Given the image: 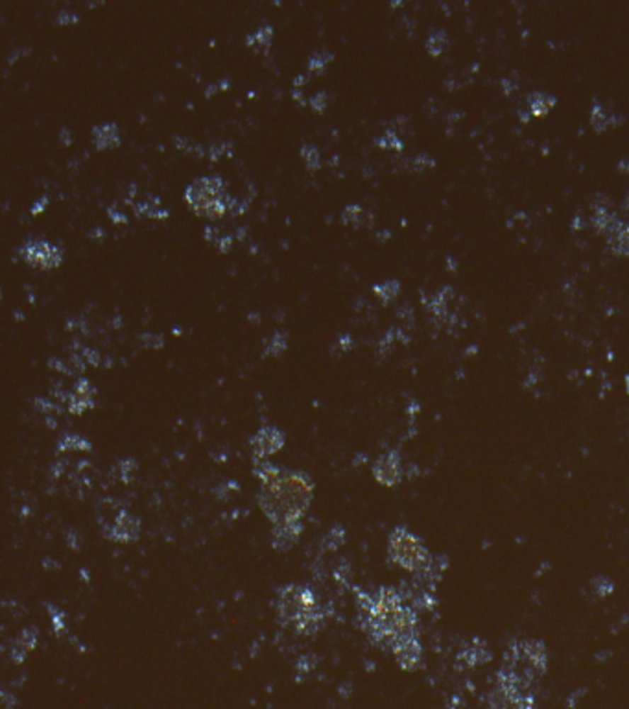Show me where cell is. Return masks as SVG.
I'll list each match as a JSON object with an SVG mask.
<instances>
[{
    "mask_svg": "<svg viewBox=\"0 0 629 709\" xmlns=\"http://www.w3.org/2000/svg\"><path fill=\"white\" fill-rule=\"evenodd\" d=\"M594 586H596V589H600V597H604V595H609L613 589H615V584L611 582L609 579H606V576H598V579H594Z\"/></svg>",
    "mask_w": 629,
    "mask_h": 709,
    "instance_id": "obj_28",
    "label": "cell"
},
{
    "mask_svg": "<svg viewBox=\"0 0 629 709\" xmlns=\"http://www.w3.org/2000/svg\"><path fill=\"white\" fill-rule=\"evenodd\" d=\"M216 244H218V247L222 252H227L229 246H231V237H220L218 240H216Z\"/></svg>",
    "mask_w": 629,
    "mask_h": 709,
    "instance_id": "obj_32",
    "label": "cell"
},
{
    "mask_svg": "<svg viewBox=\"0 0 629 709\" xmlns=\"http://www.w3.org/2000/svg\"><path fill=\"white\" fill-rule=\"evenodd\" d=\"M118 128L115 122H106L93 128V143L96 148H113L118 145Z\"/></svg>",
    "mask_w": 629,
    "mask_h": 709,
    "instance_id": "obj_14",
    "label": "cell"
},
{
    "mask_svg": "<svg viewBox=\"0 0 629 709\" xmlns=\"http://www.w3.org/2000/svg\"><path fill=\"white\" fill-rule=\"evenodd\" d=\"M362 216L368 215H366L364 211H362V207L358 206H347L344 211H341V220H344V224L358 225L360 222H362Z\"/></svg>",
    "mask_w": 629,
    "mask_h": 709,
    "instance_id": "obj_21",
    "label": "cell"
},
{
    "mask_svg": "<svg viewBox=\"0 0 629 709\" xmlns=\"http://www.w3.org/2000/svg\"><path fill=\"white\" fill-rule=\"evenodd\" d=\"M276 611L280 625L299 635H316L325 623L316 593L301 584H286L277 591Z\"/></svg>",
    "mask_w": 629,
    "mask_h": 709,
    "instance_id": "obj_3",
    "label": "cell"
},
{
    "mask_svg": "<svg viewBox=\"0 0 629 709\" xmlns=\"http://www.w3.org/2000/svg\"><path fill=\"white\" fill-rule=\"evenodd\" d=\"M373 290L378 294V298L384 299V301H390V299L397 294L399 283H397V281H386L382 285H375Z\"/></svg>",
    "mask_w": 629,
    "mask_h": 709,
    "instance_id": "obj_24",
    "label": "cell"
},
{
    "mask_svg": "<svg viewBox=\"0 0 629 709\" xmlns=\"http://www.w3.org/2000/svg\"><path fill=\"white\" fill-rule=\"evenodd\" d=\"M285 347H286V335L285 333L277 331L276 335L268 340V344H266V353L271 354V357H277V354H280L285 351Z\"/></svg>",
    "mask_w": 629,
    "mask_h": 709,
    "instance_id": "obj_20",
    "label": "cell"
},
{
    "mask_svg": "<svg viewBox=\"0 0 629 709\" xmlns=\"http://www.w3.org/2000/svg\"><path fill=\"white\" fill-rule=\"evenodd\" d=\"M225 182L220 176H201L191 183L185 191V200L192 206H203L207 201L225 196Z\"/></svg>",
    "mask_w": 629,
    "mask_h": 709,
    "instance_id": "obj_5",
    "label": "cell"
},
{
    "mask_svg": "<svg viewBox=\"0 0 629 709\" xmlns=\"http://www.w3.org/2000/svg\"><path fill=\"white\" fill-rule=\"evenodd\" d=\"M285 432L279 430L277 427H262L256 430L251 438V454L253 462H261V460H268L276 453H279L280 449L285 447Z\"/></svg>",
    "mask_w": 629,
    "mask_h": 709,
    "instance_id": "obj_6",
    "label": "cell"
},
{
    "mask_svg": "<svg viewBox=\"0 0 629 709\" xmlns=\"http://www.w3.org/2000/svg\"><path fill=\"white\" fill-rule=\"evenodd\" d=\"M528 104H530L531 113H533V115H543V113L554 104V99L545 93H533L530 96V100H528Z\"/></svg>",
    "mask_w": 629,
    "mask_h": 709,
    "instance_id": "obj_19",
    "label": "cell"
},
{
    "mask_svg": "<svg viewBox=\"0 0 629 709\" xmlns=\"http://www.w3.org/2000/svg\"><path fill=\"white\" fill-rule=\"evenodd\" d=\"M344 542H345V532L341 527L331 528L325 537L327 549H338L340 545H344Z\"/></svg>",
    "mask_w": 629,
    "mask_h": 709,
    "instance_id": "obj_25",
    "label": "cell"
},
{
    "mask_svg": "<svg viewBox=\"0 0 629 709\" xmlns=\"http://www.w3.org/2000/svg\"><path fill=\"white\" fill-rule=\"evenodd\" d=\"M271 35H273V30H271L270 24H262L261 28L256 30V32H253L247 35L246 41L249 47L256 48V50H268V48H270V43H271Z\"/></svg>",
    "mask_w": 629,
    "mask_h": 709,
    "instance_id": "obj_17",
    "label": "cell"
},
{
    "mask_svg": "<svg viewBox=\"0 0 629 709\" xmlns=\"http://www.w3.org/2000/svg\"><path fill=\"white\" fill-rule=\"evenodd\" d=\"M314 499V482L303 471H283L261 484L256 503L271 525L301 523Z\"/></svg>",
    "mask_w": 629,
    "mask_h": 709,
    "instance_id": "obj_2",
    "label": "cell"
},
{
    "mask_svg": "<svg viewBox=\"0 0 629 709\" xmlns=\"http://www.w3.org/2000/svg\"><path fill=\"white\" fill-rule=\"evenodd\" d=\"M387 558L393 565L417 576L434 573V558L423 540L404 527H395L387 537Z\"/></svg>",
    "mask_w": 629,
    "mask_h": 709,
    "instance_id": "obj_4",
    "label": "cell"
},
{
    "mask_svg": "<svg viewBox=\"0 0 629 709\" xmlns=\"http://www.w3.org/2000/svg\"><path fill=\"white\" fill-rule=\"evenodd\" d=\"M108 537L111 542L122 543V545L135 543L140 537V519L128 510H122L111 523V527L108 528Z\"/></svg>",
    "mask_w": 629,
    "mask_h": 709,
    "instance_id": "obj_9",
    "label": "cell"
},
{
    "mask_svg": "<svg viewBox=\"0 0 629 709\" xmlns=\"http://www.w3.org/2000/svg\"><path fill=\"white\" fill-rule=\"evenodd\" d=\"M42 206H47V198H45V196H42L41 200H39L38 203H35V206H33L32 215H38V213H41V211H42Z\"/></svg>",
    "mask_w": 629,
    "mask_h": 709,
    "instance_id": "obj_33",
    "label": "cell"
},
{
    "mask_svg": "<svg viewBox=\"0 0 629 709\" xmlns=\"http://www.w3.org/2000/svg\"><path fill=\"white\" fill-rule=\"evenodd\" d=\"M89 451L91 449V443L87 442L85 438H81V436H78V434H67V436H63L61 438V442H60V445H57V451Z\"/></svg>",
    "mask_w": 629,
    "mask_h": 709,
    "instance_id": "obj_18",
    "label": "cell"
},
{
    "mask_svg": "<svg viewBox=\"0 0 629 709\" xmlns=\"http://www.w3.org/2000/svg\"><path fill=\"white\" fill-rule=\"evenodd\" d=\"M38 644V630L35 628H24L17 640L13 641V649H11V658L17 663H23L24 658L35 649Z\"/></svg>",
    "mask_w": 629,
    "mask_h": 709,
    "instance_id": "obj_13",
    "label": "cell"
},
{
    "mask_svg": "<svg viewBox=\"0 0 629 709\" xmlns=\"http://www.w3.org/2000/svg\"><path fill=\"white\" fill-rule=\"evenodd\" d=\"M23 259L26 262L39 268H54V266L61 264L63 253L57 246L47 242V240H28L19 250Z\"/></svg>",
    "mask_w": 629,
    "mask_h": 709,
    "instance_id": "obj_7",
    "label": "cell"
},
{
    "mask_svg": "<svg viewBox=\"0 0 629 709\" xmlns=\"http://www.w3.org/2000/svg\"><path fill=\"white\" fill-rule=\"evenodd\" d=\"M360 628L378 649L393 650L397 643L417 637V613L406 606L402 595L393 588H380L375 595L356 593Z\"/></svg>",
    "mask_w": 629,
    "mask_h": 709,
    "instance_id": "obj_1",
    "label": "cell"
},
{
    "mask_svg": "<svg viewBox=\"0 0 629 709\" xmlns=\"http://www.w3.org/2000/svg\"><path fill=\"white\" fill-rule=\"evenodd\" d=\"M462 658L465 659L467 667H476L478 663L482 665V663H485L487 659H489V652H487V649H485L484 641L475 640L471 644H469V647H467L465 652L462 654Z\"/></svg>",
    "mask_w": 629,
    "mask_h": 709,
    "instance_id": "obj_15",
    "label": "cell"
},
{
    "mask_svg": "<svg viewBox=\"0 0 629 709\" xmlns=\"http://www.w3.org/2000/svg\"><path fill=\"white\" fill-rule=\"evenodd\" d=\"M94 406V386L89 383L87 379H79L74 384V390L70 393L69 399V411L72 414L79 415L85 411Z\"/></svg>",
    "mask_w": 629,
    "mask_h": 709,
    "instance_id": "obj_12",
    "label": "cell"
},
{
    "mask_svg": "<svg viewBox=\"0 0 629 709\" xmlns=\"http://www.w3.org/2000/svg\"><path fill=\"white\" fill-rule=\"evenodd\" d=\"M592 122H594V126L598 130H604L607 124H611V115H606L601 106H594V109H592Z\"/></svg>",
    "mask_w": 629,
    "mask_h": 709,
    "instance_id": "obj_26",
    "label": "cell"
},
{
    "mask_svg": "<svg viewBox=\"0 0 629 709\" xmlns=\"http://www.w3.org/2000/svg\"><path fill=\"white\" fill-rule=\"evenodd\" d=\"M377 143L382 146H393V148H401V140L397 139L393 131H387V133H384L382 139H378Z\"/></svg>",
    "mask_w": 629,
    "mask_h": 709,
    "instance_id": "obj_29",
    "label": "cell"
},
{
    "mask_svg": "<svg viewBox=\"0 0 629 709\" xmlns=\"http://www.w3.org/2000/svg\"><path fill=\"white\" fill-rule=\"evenodd\" d=\"M332 60V54L329 50H317L314 52L310 60H308V69L310 70H322L323 67Z\"/></svg>",
    "mask_w": 629,
    "mask_h": 709,
    "instance_id": "obj_22",
    "label": "cell"
},
{
    "mask_svg": "<svg viewBox=\"0 0 629 709\" xmlns=\"http://www.w3.org/2000/svg\"><path fill=\"white\" fill-rule=\"evenodd\" d=\"M303 534V521L301 523H283L271 525V547L277 552H288L299 542Z\"/></svg>",
    "mask_w": 629,
    "mask_h": 709,
    "instance_id": "obj_11",
    "label": "cell"
},
{
    "mask_svg": "<svg viewBox=\"0 0 629 709\" xmlns=\"http://www.w3.org/2000/svg\"><path fill=\"white\" fill-rule=\"evenodd\" d=\"M227 209H229V196H227V194H225V196H222V198H218V200L207 201V203H203V206L194 207V211H196L198 215H200V216H207V218H218V216L224 215V213Z\"/></svg>",
    "mask_w": 629,
    "mask_h": 709,
    "instance_id": "obj_16",
    "label": "cell"
},
{
    "mask_svg": "<svg viewBox=\"0 0 629 709\" xmlns=\"http://www.w3.org/2000/svg\"><path fill=\"white\" fill-rule=\"evenodd\" d=\"M76 21H78V15H76L74 11H69V10L60 11L56 17V23H60V24H72V23H76Z\"/></svg>",
    "mask_w": 629,
    "mask_h": 709,
    "instance_id": "obj_30",
    "label": "cell"
},
{
    "mask_svg": "<svg viewBox=\"0 0 629 709\" xmlns=\"http://www.w3.org/2000/svg\"><path fill=\"white\" fill-rule=\"evenodd\" d=\"M426 45H429V50L432 52V54H439L443 45H445V32H434Z\"/></svg>",
    "mask_w": 629,
    "mask_h": 709,
    "instance_id": "obj_27",
    "label": "cell"
},
{
    "mask_svg": "<svg viewBox=\"0 0 629 709\" xmlns=\"http://www.w3.org/2000/svg\"><path fill=\"white\" fill-rule=\"evenodd\" d=\"M375 481L386 488H395L402 482V462L397 451L378 457L373 464Z\"/></svg>",
    "mask_w": 629,
    "mask_h": 709,
    "instance_id": "obj_8",
    "label": "cell"
},
{
    "mask_svg": "<svg viewBox=\"0 0 629 709\" xmlns=\"http://www.w3.org/2000/svg\"><path fill=\"white\" fill-rule=\"evenodd\" d=\"M325 102H327V94L323 93V91L316 93L312 99H310V106H312L316 111H323V109H325Z\"/></svg>",
    "mask_w": 629,
    "mask_h": 709,
    "instance_id": "obj_31",
    "label": "cell"
},
{
    "mask_svg": "<svg viewBox=\"0 0 629 709\" xmlns=\"http://www.w3.org/2000/svg\"><path fill=\"white\" fill-rule=\"evenodd\" d=\"M301 157L305 159V163H307L308 168L316 170V168L319 167V150H317L316 146L303 145V148H301Z\"/></svg>",
    "mask_w": 629,
    "mask_h": 709,
    "instance_id": "obj_23",
    "label": "cell"
},
{
    "mask_svg": "<svg viewBox=\"0 0 629 709\" xmlns=\"http://www.w3.org/2000/svg\"><path fill=\"white\" fill-rule=\"evenodd\" d=\"M393 658H395L397 665L402 671L414 672L421 667L423 663V647L419 643V637H410L401 643H397L392 650Z\"/></svg>",
    "mask_w": 629,
    "mask_h": 709,
    "instance_id": "obj_10",
    "label": "cell"
}]
</instances>
